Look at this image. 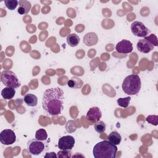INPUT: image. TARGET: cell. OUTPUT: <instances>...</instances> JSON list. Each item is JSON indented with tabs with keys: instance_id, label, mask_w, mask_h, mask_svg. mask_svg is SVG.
I'll return each mask as SVG.
<instances>
[{
	"instance_id": "7a4b0ae2",
	"label": "cell",
	"mask_w": 158,
	"mask_h": 158,
	"mask_svg": "<svg viewBox=\"0 0 158 158\" xmlns=\"http://www.w3.org/2000/svg\"><path fill=\"white\" fill-rule=\"evenodd\" d=\"M117 147L109 141L104 140L98 143L93 148V154L95 158H115Z\"/></svg>"
},
{
	"instance_id": "277c9868",
	"label": "cell",
	"mask_w": 158,
	"mask_h": 158,
	"mask_svg": "<svg viewBox=\"0 0 158 158\" xmlns=\"http://www.w3.org/2000/svg\"><path fill=\"white\" fill-rule=\"evenodd\" d=\"M1 80L6 87L17 88L20 86V82L14 72L9 70H4L1 74Z\"/></svg>"
},
{
	"instance_id": "e0dca14e",
	"label": "cell",
	"mask_w": 158,
	"mask_h": 158,
	"mask_svg": "<svg viewBox=\"0 0 158 158\" xmlns=\"http://www.w3.org/2000/svg\"><path fill=\"white\" fill-rule=\"evenodd\" d=\"M109 141L115 145H118L120 143L122 140L121 135L116 131H112L108 136Z\"/></svg>"
},
{
	"instance_id": "9c48e42d",
	"label": "cell",
	"mask_w": 158,
	"mask_h": 158,
	"mask_svg": "<svg viewBox=\"0 0 158 158\" xmlns=\"http://www.w3.org/2000/svg\"><path fill=\"white\" fill-rule=\"evenodd\" d=\"M115 50L118 53H130L133 51V44L129 40H122L116 44Z\"/></svg>"
},
{
	"instance_id": "2e32d148",
	"label": "cell",
	"mask_w": 158,
	"mask_h": 158,
	"mask_svg": "<svg viewBox=\"0 0 158 158\" xmlns=\"http://www.w3.org/2000/svg\"><path fill=\"white\" fill-rule=\"evenodd\" d=\"M67 42L70 46L75 47L80 43V38L77 34L71 33L67 36Z\"/></svg>"
},
{
	"instance_id": "ba28073f",
	"label": "cell",
	"mask_w": 158,
	"mask_h": 158,
	"mask_svg": "<svg viewBox=\"0 0 158 158\" xmlns=\"http://www.w3.org/2000/svg\"><path fill=\"white\" fill-rule=\"evenodd\" d=\"M75 138L70 135L64 136L59 139L58 148L60 149L72 150L75 145Z\"/></svg>"
},
{
	"instance_id": "30bf717a",
	"label": "cell",
	"mask_w": 158,
	"mask_h": 158,
	"mask_svg": "<svg viewBox=\"0 0 158 158\" xmlns=\"http://www.w3.org/2000/svg\"><path fill=\"white\" fill-rule=\"evenodd\" d=\"M136 48L140 52L146 54L153 50L154 46L149 40L143 38L138 41Z\"/></svg>"
},
{
	"instance_id": "5b68a950",
	"label": "cell",
	"mask_w": 158,
	"mask_h": 158,
	"mask_svg": "<svg viewBox=\"0 0 158 158\" xmlns=\"http://www.w3.org/2000/svg\"><path fill=\"white\" fill-rule=\"evenodd\" d=\"M44 144L37 139H32L27 143V150L28 152L33 156H38L44 150Z\"/></svg>"
},
{
	"instance_id": "9a60e30c",
	"label": "cell",
	"mask_w": 158,
	"mask_h": 158,
	"mask_svg": "<svg viewBox=\"0 0 158 158\" xmlns=\"http://www.w3.org/2000/svg\"><path fill=\"white\" fill-rule=\"evenodd\" d=\"M15 94V89L12 87H5L1 91V96L5 99H10L14 98Z\"/></svg>"
},
{
	"instance_id": "6da1fadb",
	"label": "cell",
	"mask_w": 158,
	"mask_h": 158,
	"mask_svg": "<svg viewBox=\"0 0 158 158\" xmlns=\"http://www.w3.org/2000/svg\"><path fill=\"white\" fill-rule=\"evenodd\" d=\"M64 91L59 87L50 88L43 95L42 106L45 113L49 116L59 115L64 109Z\"/></svg>"
},
{
	"instance_id": "8992f818",
	"label": "cell",
	"mask_w": 158,
	"mask_h": 158,
	"mask_svg": "<svg viewBox=\"0 0 158 158\" xmlns=\"http://www.w3.org/2000/svg\"><path fill=\"white\" fill-rule=\"evenodd\" d=\"M130 29L132 33L138 37H146L150 33V30L144 25L143 23L139 21L133 22L130 26Z\"/></svg>"
},
{
	"instance_id": "8fae6325",
	"label": "cell",
	"mask_w": 158,
	"mask_h": 158,
	"mask_svg": "<svg viewBox=\"0 0 158 158\" xmlns=\"http://www.w3.org/2000/svg\"><path fill=\"white\" fill-rule=\"evenodd\" d=\"M102 117V112L98 107H93L89 109L86 113V118L91 122H97L99 121Z\"/></svg>"
},
{
	"instance_id": "7c38bea8",
	"label": "cell",
	"mask_w": 158,
	"mask_h": 158,
	"mask_svg": "<svg viewBox=\"0 0 158 158\" xmlns=\"http://www.w3.org/2000/svg\"><path fill=\"white\" fill-rule=\"evenodd\" d=\"M98 38L97 35L94 32L86 33L83 37V43L87 46H91L97 44Z\"/></svg>"
},
{
	"instance_id": "52a82bcc",
	"label": "cell",
	"mask_w": 158,
	"mask_h": 158,
	"mask_svg": "<svg viewBox=\"0 0 158 158\" xmlns=\"http://www.w3.org/2000/svg\"><path fill=\"white\" fill-rule=\"evenodd\" d=\"M16 135L10 129L3 130L0 133V141L2 144L10 145L15 143Z\"/></svg>"
},
{
	"instance_id": "3957f363",
	"label": "cell",
	"mask_w": 158,
	"mask_h": 158,
	"mask_svg": "<svg viewBox=\"0 0 158 158\" xmlns=\"http://www.w3.org/2000/svg\"><path fill=\"white\" fill-rule=\"evenodd\" d=\"M122 89L128 95H135L139 93L141 87V82L138 75H130L123 81Z\"/></svg>"
},
{
	"instance_id": "d4e9b609",
	"label": "cell",
	"mask_w": 158,
	"mask_h": 158,
	"mask_svg": "<svg viewBox=\"0 0 158 158\" xmlns=\"http://www.w3.org/2000/svg\"><path fill=\"white\" fill-rule=\"evenodd\" d=\"M144 38L149 40L153 44V45L154 46H157V44H158L157 43V36L155 35L151 34V35H150L148 36L144 37Z\"/></svg>"
},
{
	"instance_id": "d6986e66",
	"label": "cell",
	"mask_w": 158,
	"mask_h": 158,
	"mask_svg": "<svg viewBox=\"0 0 158 158\" xmlns=\"http://www.w3.org/2000/svg\"><path fill=\"white\" fill-rule=\"evenodd\" d=\"M48 138V134L46 131L43 128H40L36 131L35 138L40 141L46 140Z\"/></svg>"
},
{
	"instance_id": "4fadbf2b",
	"label": "cell",
	"mask_w": 158,
	"mask_h": 158,
	"mask_svg": "<svg viewBox=\"0 0 158 158\" xmlns=\"http://www.w3.org/2000/svg\"><path fill=\"white\" fill-rule=\"evenodd\" d=\"M19 7L17 9V12L20 15H25L29 12L31 9V3L27 0H20L19 1Z\"/></svg>"
},
{
	"instance_id": "484cf974",
	"label": "cell",
	"mask_w": 158,
	"mask_h": 158,
	"mask_svg": "<svg viewBox=\"0 0 158 158\" xmlns=\"http://www.w3.org/2000/svg\"><path fill=\"white\" fill-rule=\"evenodd\" d=\"M45 157H57V156L55 154V152H47L46 154V155L44 156Z\"/></svg>"
},
{
	"instance_id": "ffe728a7",
	"label": "cell",
	"mask_w": 158,
	"mask_h": 158,
	"mask_svg": "<svg viewBox=\"0 0 158 158\" xmlns=\"http://www.w3.org/2000/svg\"><path fill=\"white\" fill-rule=\"evenodd\" d=\"M130 100H131L130 96H128L126 98H120L117 100V102L119 106L123 108H127L130 104Z\"/></svg>"
},
{
	"instance_id": "ac0fdd59",
	"label": "cell",
	"mask_w": 158,
	"mask_h": 158,
	"mask_svg": "<svg viewBox=\"0 0 158 158\" xmlns=\"http://www.w3.org/2000/svg\"><path fill=\"white\" fill-rule=\"evenodd\" d=\"M83 85V81L77 77H72L67 81V85L72 88H80Z\"/></svg>"
},
{
	"instance_id": "cb8c5ba5",
	"label": "cell",
	"mask_w": 158,
	"mask_h": 158,
	"mask_svg": "<svg viewBox=\"0 0 158 158\" xmlns=\"http://www.w3.org/2000/svg\"><path fill=\"white\" fill-rule=\"evenodd\" d=\"M157 115H149L146 118V120L150 123L152 125H157Z\"/></svg>"
},
{
	"instance_id": "603a6c76",
	"label": "cell",
	"mask_w": 158,
	"mask_h": 158,
	"mask_svg": "<svg viewBox=\"0 0 158 158\" xmlns=\"http://www.w3.org/2000/svg\"><path fill=\"white\" fill-rule=\"evenodd\" d=\"M57 157H72V151L69 149H60L57 152Z\"/></svg>"
},
{
	"instance_id": "5bb4252c",
	"label": "cell",
	"mask_w": 158,
	"mask_h": 158,
	"mask_svg": "<svg viewBox=\"0 0 158 158\" xmlns=\"http://www.w3.org/2000/svg\"><path fill=\"white\" fill-rule=\"evenodd\" d=\"M23 101L28 106L30 107H35L38 104L37 97L35 94L31 93H28L25 94L23 98Z\"/></svg>"
},
{
	"instance_id": "44dd1931",
	"label": "cell",
	"mask_w": 158,
	"mask_h": 158,
	"mask_svg": "<svg viewBox=\"0 0 158 158\" xmlns=\"http://www.w3.org/2000/svg\"><path fill=\"white\" fill-rule=\"evenodd\" d=\"M94 128L96 131H97L99 133H101L105 131L106 128V125L103 121H98L96 122V123L94 124Z\"/></svg>"
},
{
	"instance_id": "7402d4cb",
	"label": "cell",
	"mask_w": 158,
	"mask_h": 158,
	"mask_svg": "<svg viewBox=\"0 0 158 158\" xmlns=\"http://www.w3.org/2000/svg\"><path fill=\"white\" fill-rule=\"evenodd\" d=\"M4 2L6 7L10 10H14L19 4V1L17 0H5Z\"/></svg>"
}]
</instances>
